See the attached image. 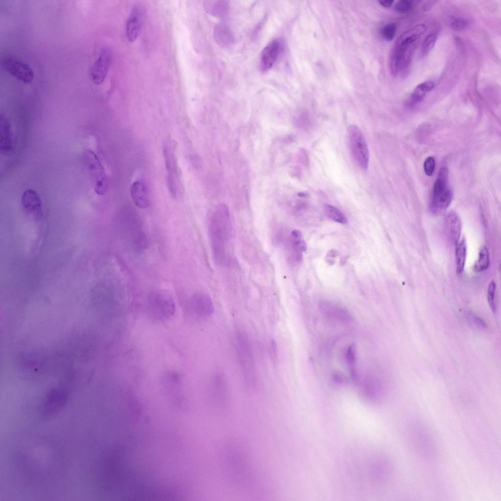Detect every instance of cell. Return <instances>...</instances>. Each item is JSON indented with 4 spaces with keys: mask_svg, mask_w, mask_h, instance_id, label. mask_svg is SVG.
<instances>
[{
    "mask_svg": "<svg viewBox=\"0 0 501 501\" xmlns=\"http://www.w3.org/2000/svg\"><path fill=\"white\" fill-rule=\"evenodd\" d=\"M448 169L442 167L435 182L431 201V209L434 213L444 211L450 205L452 192L448 184Z\"/></svg>",
    "mask_w": 501,
    "mask_h": 501,
    "instance_id": "3",
    "label": "cell"
},
{
    "mask_svg": "<svg viewBox=\"0 0 501 501\" xmlns=\"http://www.w3.org/2000/svg\"><path fill=\"white\" fill-rule=\"evenodd\" d=\"M84 156L86 167L94 179L95 192L99 195L104 194L107 189V182L104 167L93 152L87 151Z\"/></svg>",
    "mask_w": 501,
    "mask_h": 501,
    "instance_id": "6",
    "label": "cell"
},
{
    "mask_svg": "<svg viewBox=\"0 0 501 501\" xmlns=\"http://www.w3.org/2000/svg\"><path fill=\"white\" fill-rule=\"evenodd\" d=\"M143 12L142 8L139 6H135L130 12L126 26V38L130 42H134L138 35Z\"/></svg>",
    "mask_w": 501,
    "mask_h": 501,
    "instance_id": "11",
    "label": "cell"
},
{
    "mask_svg": "<svg viewBox=\"0 0 501 501\" xmlns=\"http://www.w3.org/2000/svg\"><path fill=\"white\" fill-rule=\"evenodd\" d=\"M204 7L209 14L216 17H223L227 13L228 4L223 0H210L205 2Z\"/></svg>",
    "mask_w": 501,
    "mask_h": 501,
    "instance_id": "20",
    "label": "cell"
},
{
    "mask_svg": "<svg viewBox=\"0 0 501 501\" xmlns=\"http://www.w3.org/2000/svg\"><path fill=\"white\" fill-rule=\"evenodd\" d=\"M455 246L456 273L460 274L464 270L466 257V245L465 239H462L459 241Z\"/></svg>",
    "mask_w": 501,
    "mask_h": 501,
    "instance_id": "22",
    "label": "cell"
},
{
    "mask_svg": "<svg viewBox=\"0 0 501 501\" xmlns=\"http://www.w3.org/2000/svg\"><path fill=\"white\" fill-rule=\"evenodd\" d=\"M380 4L385 7H390L393 4V0H380L379 1Z\"/></svg>",
    "mask_w": 501,
    "mask_h": 501,
    "instance_id": "33",
    "label": "cell"
},
{
    "mask_svg": "<svg viewBox=\"0 0 501 501\" xmlns=\"http://www.w3.org/2000/svg\"><path fill=\"white\" fill-rule=\"evenodd\" d=\"M324 210L326 215L330 219L341 224H345L347 222V218L344 214L337 207L326 205L324 207Z\"/></svg>",
    "mask_w": 501,
    "mask_h": 501,
    "instance_id": "23",
    "label": "cell"
},
{
    "mask_svg": "<svg viewBox=\"0 0 501 501\" xmlns=\"http://www.w3.org/2000/svg\"><path fill=\"white\" fill-rule=\"evenodd\" d=\"M1 66L6 72L22 82L30 83L33 79L34 72L31 68L20 60L6 57L2 60Z\"/></svg>",
    "mask_w": 501,
    "mask_h": 501,
    "instance_id": "7",
    "label": "cell"
},
{
    "mask_svg": "<svg viewBox=\"0 0 501 501\" xmlns=\"http://www.w3.org/2000/svg\"><path fill=\"white\" fill-rule=\"evenodd\" d=\"M131 196L135 205L140 208L150 205V199L145 184L140 180L135 181L130 189Z\"/></svg>",
    "mask_w": 501,
    "mask_h": 501,
    "instance_id": "14",
    "label": "cell"
},
{
    "mask_svg": "<svg viewBox=\"0 0 501 501\" xmlns=\"http://www.w3.org/2000/svg\"><path fill=\"white\" fill-rule=\"evenodd\" d=\"M235 347L243 374L247 384L254 386L256 382V369L250 343L246 334L238 330L235 335Z\"/></svg>",
    "mask_w": 501,
    "mask_h": 501,
    "instance_id": "2",
    "label": "cell"
},
{
    "mask_svg": "<svg viewBox=\"0 0 501 501\" xmlns=\"http://www.w3.org/2000/svg\"><path fill=\"white\" fill-rule=\"evenodd\" d=\"M435 168V160L432 157L427 158L424 162V169L425 174L431 176L433 173Z\"/></svg>",
    "mask_w": 501,
    "mask_h": 501,
    "instance_id": "30",
    "label": "cell"
},
{
    "mask_svg": "<svg viewBox=\"0 0 501 501\" xmlns=\"http://www.w3.org/2000/svg\"><path fill=\"white\" fill-rule=\"evenodd\" d=\"M321 308L323 314L332 319L347 322L350 319L349 314L342 308L329 303H323Z\"/></svg>",
    "mask_w": 501,
    "mask_h": 501,
    "instance_id": "17",
    "label": "cell"
},
{
    "mask_svg": "<svg viewBox=\"0 0 501 501\" xmlns=\"http://www.w3.org/2000/svg\"><path fill=\"white\" fill-rule=\"evenodd\" d=\"M437 36L435 33L429 34L422 42L421 52L422 55L427 54L434 46Z\"/></svg>",
    "mask_w": 501,
    "mask_h": 501,
    "instance_id": "25",
    "label": "cell"
},
{
    "mask_svg": "<svg viewBox=\"0 0 501 501\" xmlns=\"http://www.w3.org/2000/svg\"><path fill=\"white\" fill-rule=\"evenodd\" d=\"M412 7V1L407 0L397 1L394 5L395 10L401 13H407L410 12Z\"/></svg>",
    "mask_w": 501,
    "mask_h": 501,
    "instance_id": "27",
    "label": "cell"
},
{
    "mask_svg": "<svg viewBox=\"0 0 501 501\" xmlns=\"http://www.w3.org/2000/svg\"><path fill=\"white\" fill-rule=\"evenodd\" d=\"M271 350L272 352V355L273 358H276L277 349L276 343L274 340H272L271 342Z\"/></svg>",
    "mask_w": 501,
    "mask_h": 501,
    "instance_id": "32",
    "label": "cell"
},
{
    "mask_svg": "<svg viewBox=\"0 0 501 501\" xmlns=\"http://www.w3.org/2000/svg\"><path fill=\"white\" fill-rule=\"evenodd\" d=\"M167 179L177 180V161L173 148L166 145L163 150Z\"/></svg>",
    "mask_w": 501,
    "mask_h": 501,
    "instance_id": "19",
    "label": "cell"
},
{
    "mask_svg": "<svg viewBox=\"0 0 501 501\" xmlns=\"http://www.w3.org/2000/svg\"><path fill=\"white\" fill-rule=\"evenodd\" d=\"M21 203L24 211L36 218L42 214V201L38 194L34 190L28 189L23 194Z\"/></svg>",
    "mask_w": 501,
    "mask_h": 501,
    "instance_id": "10",
    "label": "cell"
},
{
    "mask_svg": "<svg viewBox=\"0 0 501 501\" xmlns=\"http://www.w3.org/2000/svg\"><path fill=\"white\" fill-rule=\"evenodd\" d=\"M190 305L193 313L200 318L209 317L214 312L211 298L204 293H198L194 295L191 299Z\"/></svg>",
    "mask_w": 501,
    "mask_h": 501,
    "instance_id": "9",
    "label": "cell"
},
{
    "mask_svg": "<svg viewBox=\"0 0 501 501\" xmlns=\"http://www.w3.org/2000/svg\"><path fill=\"white\" fill-rule=\"evenodd\" d=\"M434 87V83L431 81L425 82L418 85L411 95L407 105L412 106L421 102L426 93L433 90Z\"/></svg>",
    "mask_w": 501,
    "mask_h": 501,
    "instance_id": "21",
    "label": "cell"
},
{
    "mask_svg": "<svg viewBox=\"0 0 501 501\" xmlns=\"http://www.w3.org/2000/svg\"><path fill=\"white\" fill-rule=\"evenodd\" d=\"M426 30V27L425 25H416L401 35L397 40L395 45L406 48L410 47Z\"/></svg>",
    "mask_w": 501,
    "mask_h": 501,
    "instance_id": "15",
    "label": "cell"
},
{
    "mask_svg": "<svg viewBox=\"0 0 501 501\" xmlns=\"http://www.w3.org/2000/svg\"><path fill=\"white\" fill-rule=\"evenodd\" d=\"M445 228L450 241L456 245L459 241L461 231V222L455 212H449L445 218Z\"/></svg>",
    "mask_w": 501,
    "mask_h": 501,
    "instance_id": "13",
    "label": "cell"
},
{
    "mask_svg": "<svg viewBox=\"0 0 501 501\" xmlns=\"http://www.w3.org/2000/svg\"><path fill=\"white\" fill-rule=\"evenodd\" d=\"M0 150L3 153L8 152L11 149L12 139L10 125L7 120L1 116L0 118Z\"/></svg>",
    "mask_w": 501,
    "mask_h": 501,
    "instance_id": "18",
    "label": "cell"
},
{
    "mask_svg": "<svg viewBox=\"0 0 501 501\" xmlns=\"http://www.w3.org/2000/svg\"><path fill=\"white\" fill-rule=\"evenodd\" d=\"M281 48V43L278 40H275L270 43L263 49L261 54L260 61L262 71H267L271 68L278 58Z\"/></svg>",
    "mask_w": 501,
    "mask_h": 501,
    "instance_id": "12",
    "label": "cell"
},
{
    "mask_svg": "<svg viewBox=\"0 0 501 501\" xmlns=\"http://www.w3.org/2000/svg\"><path fill=\"white\" fill-rule=\"evenodd\" d=\"M347 134L349 145L354 159L362 169L366 170L368 166L369 154L364 135L355 125L349 126Z\"/></svg>",
    "mask_w": 501,
    "mask_h": 501,
    "instance_id": "4",
    "label": "cell"
},
{
    "mask_svg": "<svg viewBox=\"0 0 501 501\" xmlns=\"http://www.w3.org/2000/svg\"><path fill=\"white\" fill-rule=\"evenodd\" d=\"M214 36L217 43L222 46H230L234 40L230 28L223 23H220L215 27Z\"/></svg>",
    "mask_w": 501,
    "mask_h": 501,
    "instance_id": "16",
    "label": "cell"
},
{
    "mask_svg": "<svg viewBox=\"0 0 501 501\" xmlns=\"http://www.w3.org/2000/svg\"><path fill=\"white\" fill-rule=\"evenodd\" d=\"M495 291L496 284L494 281L491 282L489 285L487 291V299L489 304L493 312L496 311L495 304Z\"/></svg>",
    "mask_w": 501,
    "mask_h": 501,
    "instance_id": "28",
    "label": "cell"
},
{
    "mask_svg": "<svg viewBox=\"0 0 501 501\" xmlns=\"http://www.w3.org/2000/svg\"><path fill=\"white\" fill-rule=\"evenodd\" d=\"M467 21L462 18H454L451 20L450 26L456 31H461L467 26Z\"/></svg>",
    "mask_w": 501,
    "mask_h": 501,
    "instance_id": "29",
    "label": "cell"
},
{
    "mask_svg": "<svg viewBox=\"0 0 501 501\" xmlns=\"http://www.w3.org/2000/svg\"><path fill=\"white\" fill-rule=\"evenodd\" d=\"M111 60L110 50L106 48H103L91 70V79L94 84L100 85L104 82L109 70Z\"/></svg>",
    "mask_w": 501,
    "mask_h": 501,
    "instance_id": "8",
    "label": "cell"
},
{
    "mask_svg": "<svg viewBox=\"0 0 501 501\" xmlns=\"http://www.w3.org/2000/svg\"><path fill=\"white\" fill-rule=\"evenodd\" d=\"M396 30V26L394 23H388L382 30V36L387 41H391L395 37Z\"/></svg>",
    "mask_w": 501,
    "mask_h": 501,
    "instance_id": "26",
    "label": "cell"
},
{
    "mask_svg": "<svg viewBox=\"0 0 501 501\" xmlns=\"http://www.w3.org/2000/svg\"><path fill=\"white\" fill-rule=\"evenodd\" d=\"M489 265V252L486 247L483 246L479 250L478 260L474 265V270L477 272H481L486 270Z\"/></svg>",
    "mask_w": 501,
    "mask_h": 501,
    "instance_id": "24",
    "label": "cell"
},
{
    "mask_svg": "<svg viewBox=\"0 0 501 501\" xmlns=\"http://www.w3.org/2000/svg\"><path fill=\"white\" fill-rule=\"evenodd\" d=\"M151 306L154 315L161 319L172 317L176 307L172 295L165 290H160L153 295L151 300Z\"/></svg>",
    "mask_w": 501,
    "mask_h": 501,
    "instance_id": "5",
    "label": "cell"
},
{
    "mask_svg": "<svg viewBox=\"0 0 501 501\" xmlns=\"http://www.w3.org/2000/svg\"><path fill=\"white\" fill-rule=\"evenodd\" d=\"M435 1L430 0L426 2L422 6V9L424 11L427 12L429 11L433 4L435 3Z\"/></svg>",
    "mask_w": 501,
    "mask_h": 501,
    "instance_id": "31",
    "label": "cell"
},
{
    "mask_svg": "<svg viewBox=\"0 0 501 501\" xmlns=\"http://www.w3.org/2000/svg\"><path fill=\"white\" fill-rule=\"evenodd\" d=\"M232 227L228 206L219 205L212 214L209 225V235L212 255L218 266H225L228 260L227 244L232 235Z\"/></svg>",
    "mask_w": 501,
    "mask_h": 501,
    "instance_id": "1",
    "label": "cell"
}]
</instances>
